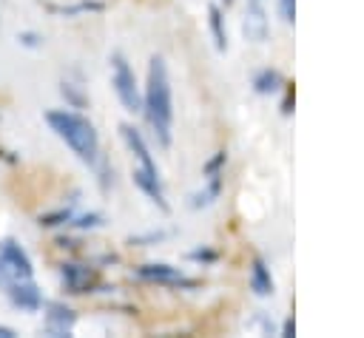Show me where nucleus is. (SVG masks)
Masks as SVG:
<instances>
[{"mask_svg":"<svg viewBox=\"0 0 364 338\" xmlns=\"http://www.w3.org/2000/svg\"><path fill=\"white\" fill-rule=\"evenodd\" d=\"M142 114L162 148L171 145V128H173V97H171V80L168 65L162 57H151L148 62V85L142 97Z\"/></svg>","mask_w":364,"mask_h":338,"instance_id":"obj_1","label":"nucleus"},{"mask_svg":"<svg viewBox=\"0 0 364 338\" xmlns=\"http://www.w3.org/2000/svg\"><path fill=\"white\" fill-rule=\"evenodd\" d=\"M46 122L77 153L80 162H85V165L100 162V136L82 114H77V111H48Z\"/></svg>","mask_w":364,"mask_h":338,"instance_id":"obj_2","label":"nucleus"},{"mask_svg":"<svg viewBox=\"0 0 364 338\" xmlns=\"http://www.w3.org/2000/svg\"><path fill=\"white\" fill-rule=\"evenodd\" d=\"M111 85H114L125 111H131V114L142 111V97H139V88H136V77H134V68H131V62L125 60L122 51L111 54Z\"/></svg>","mask_w":364,"mask_h":338,"instance_id":"obj_3","label":"nucleus"},{"mask_svg":"<svg viewBox=\"0 0 364 338\" xmlns=\"http://www.w3.org/2000/svg\"><path fill=\"white\" fill-rule=\"evenodd\" d=\"M134 276H136L139 281L162 284V287H188V290H193V287L199 284L196 278H188L179 267H171V264H162V261H156V264H139V267L134 270Z\"/></svg>","mask_w":364,"mask_h":338,"instance_id":"obj_4","label":"nucleus"},{"mask_svg":"<svg viewBox=\"0 0 364 338\" xmlns=\"http://www.w3.org/2000/svg\"><path fill=\"white\" fill-rule=\"evenodd\" d=\"M60 278H63V287H65L68 293H74V295L91 293V290L100 284V276H97L94 267H88V264H74V261L60 267Z\"/></svg>","mask_w":364,"mask_h":338,"instance_id":"obj_5","label":"nucleus"},{"mask_svg":"<svg viewBox=\"0 0 364 338\" xmlns=\"http://www.w3.org/2000/svg\"><path fill=\"white\" fill-rule=\"evenodd\" d=\"M6 293H9V298H11V304H14L17 310L34 312V310L43 307V293H40V287H37L31 278H14V281L6 287Z\"/></svg>","mask_w":364,"mask_h":338,"instance_id":"obj_6","label":"nucleus"},{"mask_svg":"<svg viewBox=\"0 0 364 338\" xmlns=\"http://www.w3.org/2000/svg\"><path fill=\"white\" fill-rule=\"evenodd\" d=\"M134 185L162 210V213H168L171 210V205L165 202V187H162V179H159V170H148V168H142V165H136L134 168Z\"/></svg>","mask_w":364,"mask_h":338,"instance_id":"obj_7","label":"nucleus"},{"mask_svg":"<svg viewBox=\"0 0 364 338\" xmlns=\"http://www.w3.org/2000/svg\"><path fill=\"white\" fill-rule=\"evenodd\" d=\"M77 324V312L60 301H48L46 304V332L54 335V338H63V335H71Z\"/></svg>","mask_w":364,"mask_h":338,"instance_id":"obj_8","label":"nucleus"},{"mask_svg":"<svg viewBox=\"0 0 364 338\" xmlns=\"http://www.w3.org/2000/svg\"><path fill=\"white\" fill-rule=\"evenodd\" d=\"M0 261L6 264V270H9L14 278H31V273H34L28 253H26L17 241H11V239L0 241Z\"/></svg>","mask_w":364,"mask_h":338,"instance_id":"obj_9","label":"nucleus"},{"mask_svg":"<svg viewBox=\"0 0 364 338\" xmlns=\"http://www.w3.org/2000/svg\"><path fill=\"white\" fill-rule=\"evenodd\" d=\"M267 31H270V26H267V14L262 9V0H250L247 3V14H245V34H247V40L264 43Z\"/></svg>","mask_w":364,"mask_h":338,"instance_id":"obj_10","label":"nucleus"},{"mask_svg":"<svg viewBox=\"0 0 364 338\" xmlns=\"http://www.w3.org/2000/svg\"><path fill=\"white\" fill-rule=\"evenodd\" d=\"M119 133H122L125 145L131 148V153L139 159V165H142V168H148V170H156V162H154V156H151V151H148V145H145L142 133H139L134 125H128V122H122V125H119Z\"/></svg>","mask_w":364,"mask_h":338,"instance_id":"obj_11","label":"nucleus"},{"mask_svg":"<svg viewBox=\"0 0 364 338\" xmlns=\"http://www.w3.org/2000/svg\"><path fill=\"white\" fill-rule=\"evenodd\" d=\"M250 290L256 295H270L273 293V276H270V267L262 256H253V261H250Z\"/></svg>","mask_w":364,"mask_h":338,"instance_id":"obj_12","label":"nucleus"},{"mask_svg":"<svg viewBox=\"0 0 364 338\" xmlns=\"http://www.w3.org/2000/svg\"><path fill=\"white\" fill-rule=\"evenodd\" d=\"M46 11L51 14H60V17H80V14H91V11H102L105 3L102 0H77V3H65V6H57V3H43Z\"/></svg>","mask_w":364,"mask_h":338,"instance_id":"obj_13","label":"nucleus"},{"mask_svg":"<svg viewBox=\"0 0 364 338\" xmlns=\"http://www.w3.org/2000/svg\"><path fill=\"white\" fill-rule=\"evenodd\" d=\"M222 185H225V176H222V173H213V176H208V185H205L199 193H193L188 205H191L193 210L210 207V205L219 199V193H222Z\"/></svg>","mask_w":364,"mask_h":338,"instance_id":"obj_14","label":"nucleus"},{"mask_svg":"<svg viewBox=\"0 0 364 338\" xmlns=\"http://www.w3.org/2000/svg\"><path fill=\"white\" fill-rule=\"evenodd\" d=\"M253 91L256 94H276L282 85H284V80H282V74L276 71V68H262L256 77H253Z\"/></svg>","mask_w":364,"mask_h":338,"instance_id":"obj_15","label":"nucleus"},{"mask_svg":"<svg viewBox=\"0 0 364 338\" xmlns=\"http://www.w3.org/2000/svg\"><path fill=\"white\" fill-rule=\"evenodd\" d=\"M208 20H210V34H213V43L219 51L228 48V34H225V17H222V9L216 3L208 6Z\"/></svg>","mask_w":364,"mask_h":338,"instance_id":"obj_16","label":"nucleus"},{"mask_svg":"<svg viewBox=\"0 0 364 338\" xmlns=\"http://www.w3.org/2000/svg\"><path fill=\"white\" fill-rule=\"evenodd\" d=\"M102 222H105V216L97 213V210H91V213H82V216H71V219L65 222V227H74V230H94V227H100Z\"/></svg>","mask_w":364,"mask_h":338,"instance_id":"obj_17","label":"nucleus"},{"mask_svg":"<svg viewBox=\"0 0 364 338\" xmlns=\"http://www.w3.org/2000/svg\"><path fill=\"white\" fill-rule=\"evenodd\" d=\"M71 216H74V210H71V207H60V210H48V213H40L37 224H40V227H60V224H65Z\"/></svg>","mask_w":364,"mask_h":338,"instance_id":"obj_18","label":"nucleus"},{"mask_svg":"<svg viewBox=\"0 0 364 338\" xmlns=\"http://www.w3.org/2000/svg\"><path fill=\"white\" fill-rule=\"evenodd\" d=\"M60 94L65 97V102H68L71 108H85V94L80 91V85H74V82H63V85H60Z\"/></svg>","mask_w":364,"mask_h":338,"instance_id":"obj_19","label":"nucleus"},{"mask_svg":"<svg viewBox=\"0 0 364 338\" xmlns=\"http://www.w3.org/2000/svg\"><path fill=\"white\" fill-rule=\"evenodd\" d=\"M188 258L196 261V264H213V261H219V250H213V247H193V250H188Z\"/></svg>","mask_w":364,"mask_h":338,"instance_id":"obj_20","label":"nucleus"},{"mask_svg":"<svg viewBox=\"0 0 364 338\" xmlns=\"http://www.w3.org/2000/svg\"><path fill=\"white\" fill-rule=\"evenodd\" d=\"M225 162H228V153H225V151H216V153H213V156H210V159L205 162V168H202V170H205V176H213V173H222V168H225Z\"/></svg>","mask_w":364,"mask_h":338,"instance_id":"obj_21","label":"nucleus"},{"mask_svg":"<svg viewBox=\"0 0 364 338\" xmlns=\"http://www.w3.org/2000/svg\"><path fill=\"white\" fill-rule=\"evenodd\" d=\"M168 233L165 230H154V233H145V236H131L128 239V244H139V247H148V244H154V241H162Z\"/></svg>","mask_w":364,"mask_h":338,"instance_id":"obj_22","label":"nucleus"},{"mask_svg":"<svg viewBox=\"0 0 364 338\" xmlns=\"http://www.w3.org/2000/svg\"><path fill=\"white\" fill-rule=\"evenodd\" d=\"M279 14L284 23H293L296 20V0H279Z\"/></svg>","mask_w":364,"mask_h":338,"instance_id":"obj_23","label":"nucleus"},{"mask_svg":"<svg viewBox=\"0 0 364 338\" xmlns=\"http://www.w3.org/2000/svg\"><path fill=\"white\" fill-rule=\"evenodd\" d=\"M17 40H20V45H26V48H37V45H43V37L34 34V31H20Z\"/></svg>","mask_w":364,"mask_h":338,"instance_id":"obj_24","label":"nucleus"},{"mask_svg":"<svg viewBox=\"0 0 364 338\" xmlns=\"http://www.w3.org/2000/svg\"><path fill=\"white\" fill-rule=\"evenodd\" d=\"M11 281H14V276H11V273H9V270H6V264H3V261H0V287H3V290H6V287H9V284H11Z\"/></svg>","mask_w":364,"mask_h":338,"instance_id":"obj_25","label":"nucleus"},{"mask_svg":"<svg viewBox=\"0 0 364 338\" xmlns=\"http://www.w3.org/2000/svg\"><path fill=\"white\" fill-rule=\"evenodd\" d=\"M282 335H284V338H293V335H296V321H293V318H287V321H284Z\"/></svg>","mask_w":364,"mask_h":338,"instance_id":"obj_26","label":"nucleus"},{"mask_svg":"<svg viewBox=\"0 0 364 338\" xmlns=\"http://www.w3.org/2000/svg\"><path fill=\"white\" fill-rule=\"evenodd\" d=\"M0 338H17V332L11 327H0Z\"/></svg>","mask_w":364,"mask_h":338,"instance_id":"obj_27","label":"nucleus"}]
</instances>
